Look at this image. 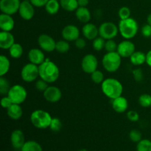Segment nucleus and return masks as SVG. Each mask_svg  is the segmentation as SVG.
Here are the masks:
<instances>
[{"label": "nucleus", "mask_w": 151, "mask_h": 151, "mask_svg": "<svg viewBox=\"0 0 151 151\" xmlns=\"http://www.w3.org/2000/svg\"><path fill=\"white\" fill-rule=\"evenodd\" d=\"M136 51L135 44L131 41L125 39L121 41L117 47V52L122 58H130L133 53Z\"/></svg>", "instance_id": "nucleus-13"}, {"label": "nucleus", "mask_w": 151, "mask_h": 151, "mask_svg": "<svg viewBox=\"0 0 151 151\" xmlns=\"http://www.w3.org/2000/svg\"><path fill=\"white\" fill-rule=\"evenodd\" d=\"M150 38H151V37H150Z\"/></svg>", "instance_id": "nucleus-53"}, {"label": "nucleus", "mask_w": 151, "mask_h": 151, "mask_svg": "<svg viewBox=\"0 0 151 151\" xmlns=\"http://www.w3.org/2000/svg\"><path fill=\"white\" fill-rule=\"evenodd\" d=\"M147 24H149L151 25V13L150 14H149L148 16H147Z\"/></svg>", "instance_id": "nucleus-49"}, {"label": "nucleus", "mask_w": 151, "mask_h": 151, "mask_svg": "<svg viewBox=\"0 0 151 151\" xmlns=\"http://www.w3.org/2000/svg\"><path fill=\"white\" fill-rule=\"evenodd\" d=\"M52 119L51 115L47 111L41 109L35 110L31 114L30 121L32 125L38 129H46L50 128Z\"/></svg>", "instance_id": "nucleus-4"}, {"label": "nucleus", "mask_w": 151, "mask_h": 151, "mask_svg": "<svg viewBox=\"0 0 151 151\" xmlns=\"http://www.w3.org/2000/svg\"><path fill=\"white\" fill-rule=\"evenodd\" d=\"M24 52V49L20 44L15 43L10 49H9V54L10 57L14 59H19L22 56Z\"/></svg>", "instance_id": "nucleus-27"}, {"label": "nucleus", "mask_w": 151, "mask_h": 151, "mask_svg": "<svg viewBox=\"0 0 151 151\" xmlns=\"http://www.w3.org/2000/svg\"><path fill=\"white\" fill-rule=\"evenodd\" d=\"M15 44V38L10 32H0V47L2 50H9Z\"/></svg>", "instance_id": "nucleus-20"}, {"label": "nucleus", "mask_w": 151, "mask_h": 151, "mask_svg": "<svg viewBox=\"0 0 151 151\" xmlns=\"http://www.w3.org/2000/svg\"><path fill=\"white\" fill-rule=\"evenodd\" d=\"M122 63V57L117 52H106L102 60L103 68L109 72H115L119 69Z\"/></svg>", "instance_id": "nucleus-5"}, {"label": "nucleus", "mask_w": 151, "mask_h": 151, "mask_svg": "<svg viewBox=\"0 0 151 151\" xmlns=\"http://www.w3.org/2000/svg\"><path fill=\"white\" fill-rule=\"evenodd\" d=\"M98 28L99 35L106 40L114 39L119 32V27L111 22H103Z\"/></svg>", "instance_id": "nucleus-8"}, {"label": "nucleus", "mask_w": 151, "mask_h": 151, "mask_svg": "<svg viewBox=\"0 0 151 151\" xmlns=\"http://www.w3.org/2000/svg\"><path fill=\"white\" fill-rule=\"evenodd\" d=\"M91 81L96 84H100L104 81V75L103 72L100 70L94 71L93 73L91 74Z\"/></svg>", "instance_id": "nucleus-35"}, {"label": "nucleus", "mask_w": 151, "mask_h": 151, "mask_svg": "<svg viewBox=\"0 0 151 151\" xmlns=\"http://www.w3.org/2000/svg\"><path fill=\"white\" fill-rule=\"evenodd\" d=\"M106 39L102 37H97L94 40H93L92 47L93 49L96 51H101L105 49V44H106Z\"/></svg>", "instance_id": "nucleus-33"}, {"label": "nucleus", "mask_w": 151, "mask_h": 151, "mask_svg": "<svg viewBox=\"0 0 151 151\" xmlns=\"http://www.w3.org/2000/svg\"><path fill=\"white\" fill-rule=\"evenodd\" d=\"M38 44L43 51L51 52L55 50L56 41L54 38L47 34H41L38 38Z\"/></svg>", "instance_id": "nucleus-10"}, {"label": "nucleus", "mask_w": 151, "mask_h": 151, "mask_svg": "<svg viewBox=\"0 0 151 151\" xmlns=\"http://www.w3.org/2000/svg\"><path fill=\"white\" fill-rule=\"evenodd\" d=\"M101 89L103 94L111 100L122 96L123 92L122 84L115 78L105 79L101 83Z\"/></svg>", "instance_id": "nucleus-2"}, {"label": "nucleus", "mask_w": 151, "mask_h": 151, "mask_svg": "<svg viewBox=\"0 0 151 151\" xmlns=\"http://www.w3.org/2000/svg\"><path fill=\"white\" fill-rule=\"evenodd\" d=\"M58 1H60V0H58Z\"/></svg>", "instance_id": "nucleus-52"}, {"label": "nucleus", "mask_w": 151, "mask_h": 151, "mask_svg": "<svg viewBox=\"0 0 151 151\" xmlns=\"http://www.w3.org/2000/svg\"><path fill=\"white\" fill-rule=\"evenodd\" d=\"M35 88L37 90H38L39 91H42L43 93L47 90V88H48V83L46 82L45 81H44L43 79H40L38 81H36L35 83Z\"/></svg>", "instance_id": "nucleus-40"}, {"label": "nucleus", "mask_w": 151, "mask_h": 151, "mask_svg": "<svg viewBox=\"0 0 151 151\" xmlns=\"http://www.w3.org/2000/svg\"><path fill=\"white\" fill-rule=\"evenodd\" d=\"M10 68V60L6 56L0 55V77L5 75Z\"/></svg>", "instance_id": "nucleus-28"}, {"label": "nucleus", "mask_w": 151, "mask_h": 151, "mask_svg": "<svg viewBox=\"0 0 151 151\" xmlns=\"http://www.w3.org/2000/svg\"><path fill=\"white\" fill-rule=\"evenodd\" d=\"M7 96L11 100L12 103L21 105L26 100L27 97V91L22 85L16 84L12 86Z\"/></svg>", "instance_id": "nucleus-6"}, {"label": "nucleus", "mask_w": 151, "mask_h": 151, "mask_svg": "<svg viewBox=\"0 0 151 151\" xmlns=\"http://www.w3.org/2000/svg\"><path fill=\"white\" fill-rule=\"evenodd\" d=\"M82 33L85 38L88 40L95 39L99 35V28L92 23H86L83 25L82 28Z\"/></svg>", "instance_id": "nucleus-18"}, {"label": "nucleus", "mask_w": 151, "mask_h": 151, "mask_svg": "<svg viewBox=\"0 0 151 151\" xmlns=\"http://www.w3.org/2000/svg\"><path fill=\"white\" fill-rule=\"evenodd\" d=\"M137 151H151V140L142 139L137 143Z\"/></svg>", "instance_id": "nucleus-34"}, {"label": "nucleus", "mask_w": 151, "mask_h": 151, "mask_svg": "<svg viewBox=\"0 0 151 151\" xmlns=\"http://www.w3.org/2000/svg\"><path fill=\"white\" fill-rule=\"evenodd\" d=\"M118 44L114 41L113 39L106 40V44H105V50L107 52H116L117 50Z\"/></svg>", "instance_id": "nucleus-38"}, {"label": "nucleus", "mask_w": 151, "mask_h": 151, "mask_svg": "<svg viewBox=\"0 0 151 151\" xmlns=\"http://www.w3.org/2000/svg\"><path fill=\"white\" fill-rule=\"evenodd\" d=\"M146 63L151 67V50L146 54Z\"/></svg>", "instance_id": "nucleus-47"}, {"label": "nucleus", "mask_w": 151, "mask_h": 151, "mask_svg": "<svg viewBox=\"0 0 151 151\" xmlns=\"http://www.w3.org/2000/svg\"><path fill=\"white\" fill-rule=\"evenodd\" d=\"M21 151H43V149L39 143L33 140H29L24 143Z\"/></svg>", "instance_id": "nucleus-29"}, {"label": "nucleus", "mask_w": 151, "mask_h": 151, "mask_svg": "<svg viewBox=\"0 0 151 151\" xmlns=\"http://www.w3.org/2000/svg\"><path fill=\"white\" fill-rule=\"evenodd\" d=\"M19 13L21 18L24 20H31L35 15V7L29 1L24 0V1H21Z\"/></svg>", "instance_id": "nucleus-12"}, {"label": "nucleus", "mask_w": 151, "mask_h": 151, "mask_svg": "<svg viewBox=\"0 0 151 151\" xmlns=\"http://www.w3.org/2000/svg\"><path fill=\"white\" fill-rule=\"evenodd\" d=\"M118 27L120 35L125 39L128 40L134 38L139 30L138 23L135 19L131 17L124 20H120Z\"/></svg>", "instance_id": "nucleus-3"}, {"label": "nucleus", "mask_w": 151, "mask_h": 151, "mask_svg": "<svg viewBox=\"0 0 151 151\" xmlns=\"http://www.w3.org/2000/svg\"><path fill=\"white\" fill-rule=\"evenodd\" d=\"M62 37L67 41H75L80 38V30L75 25L69 24L63 28L61 32Z\"/></svg>", "instance_id": "nucleus-14"}, {"label": "nucleus", "mask_w": 151, "mask_h": 151, "mask_svg": "<svg viewBox=\"0 0 151 151\" xmlns=\"http://www.w3.org/2000/svg\"><path fill=\"white\" fill-rule=\"evenodd\" d=\"M44 7L47 13L50 15H55L58 13L60 10V1L58 0H49Z\"/></svg>", "instance_id": "nucleus-26"}, {"label": "nucleus", "mask_w": 151, "mask_h": 151, "mask_svg": "<svg viewBox=\"0 0 151 151\" xmlns=\"http://www.w3.org/2000/svg\"><path fill=\"white\" fill-rule=\"evenodd\" d=\"M79 7H86L88 4V0H78Z\"/></svg>", "instance_id": "nucleus-48"}, {"label": "nucleus", "mask_w": 151, "mask_h": 151, "mask_svg": "<svg viewBox=\"0 0 151 151\" xmlns=\"http://www.w3.org/2000/svg\"><path fill=\"white\" fill-rule=\"evenodd\" d=\"M28 59L29 62L35 65H41L46 60L45 55L41 49H31L28 52Z\"/></svg>", "instance_id": "nucleus-17"}, {"label": "nucleus", "mask_w": 151, "mask_h": 151, "mask_svg": "<svg viewBox=\"0 0 151 151\" xmlns=\"http://www.w3.org/2000/svg\"><path fill=\"white\" fill-rule=\"evenodd\" d=\"M15 26V22L11 15L1 13L0 15V29L1 31L10 32Z\"/></svg>", "instance_id": "nucleus-19"}, {"label": "nucleus", "mask_w": 151, "mask_h": 151, "mask_svg": "<svg viewBox=\"0 0 151 151\" xmlns=\"http://www.w3.org/2000/svg\"><path fill=\"white\" fill-rule=\"evenodd\" d=\"M142 34L144 37L150 38L151 37V25L146 24L142 27Z\"/></svg>", "instance_id": "nucleus-44"}, {"label": "nucleus", "mask_w": 151, "mask_h": 151, "mask_svg": "<svg viewBox=\"0 0 151 151\" xmlns=\"http://www.w3.org/2000/svg\"><path fill=\"white\" fill-rule=\"evenodd\" d=\"M79 151H88V150H86V149H81V150H80Z\"/></svg>", "instance_id": "nucleus-50"}, {"label": "nucleus", "mask_w": 151, "mask_h": 151, "mask_svg": "<svg viewBox=\"0 0 151 151\" xmlns=\"http://www.w3.org/2000/svg\"><path fill=\"white\" fill-rule=\"evenodd\" d=\"M19 1H24V0H19Z\"/></svg>", "instance_id": "nucleus-51"}, {"label": "nucleus", "mask_w": 151, "mask_h": 151, "mask_svg": "<svg viewBox=\"0 0 151 151\" xmlns=\"http://www.w3.org/2000/svg\"><path fill=\"white\" fill-rule=\"evenodd\" d=\"M38 68L39 77L48 83L55 82L59 78L60 69L54 62L46 59L44 63L38 66Z\"/></svg>", "instance_id": "nucleus-1"}, {"label": "nucleus", "mask_w": 151, "mask_h": 151, "mask_svg": "<svg viewBox=\"0 0 151 151\" xmlns=\"http://www.w3.org/2000/svg\"><path fill=\"white\" fill-rule=\"evenodd\" d=\"M130 60L134 66H141L146 63V54L141 51H135L130 57Z\"/></svg>", "instance_id": "nucleus-24"}, {"label": "nucleus", "mask_w": 151, "mask_h": 151, "mask_svg": "<svg viewBox=\"0 0 151 151\" xmlns=\"http://www.w3.org/2000/svg\"><path fill=\"white\" fill-rule=\"evenodd\" d=\"M150 108H151V107H150Z\"/></svg>", "instance_id": "nucleus-54"}, {"label": "nucleus", "mask_w": 151, "mask_h": 151, "mask_svg": "<svg viewBox=\"0 0 151 151\" xmlns=\"http://www.w3.org/2000/svg\"><path fill=\"white\" fill-rule=\"evenodd\" d=\"M142 133L139 130L134 129L130 131L129 138L133 142L138 143L139 142H140L142 140Z\"/></svg>", "instance_id": "nucleus-37"}, {"label": "nucleus", "mask_w": 151, "mask_h": 151, "mask_svg": "<svg viewBox=\"0 0 151 151\" xmlns=\"http://www.w3.org/2000/svg\"><path fill=\"white\" fill-rule=\"evenodd\" d=\"M12 104H13V103H12L11 100L9 98V97L7 95L4 96V97L1 98V106H2L3 109H7L8 108L10 107V106H11Z\"/></svg>", "instance_id": "nucleus-43"}, {"label": "nucleus", "mask_w": 151, "mask_h": 151, "mask_svg": "<svg viewBox=\"0 0 151 151\" xmlns=\"http://www.w3.org/2000/svg\"><path fill=\"white\" fill-rule=\"evenodd\" d=\"M21 1L19 0H1L0 10L1 13L8 15H13L19 12Z\"/></svg>", "instance_id": "nucleus-11"}, {"label": "nucleus", "mask_w": 151, "mask_h": 151, "mask_svg": "<svg viewBox=\"0 0 151 151\" xmlns=\"http://www.w3.org/2000/svg\"><path fill=\"white\" fill-rule=\"evenodd\" d=\"M127 118L131 122H137L139 119V115L135 111H128L127 112Z\"/></svg>", "instance_id": "nucleus-42"}, {"label": "nucleus", "mask_w": 151, "mask_h": 151, "mask_svg": "<svg viewBox=\"0 0 151 151\" xmlns=\"http://www.w3.org/2000/svg\"><path fill=\"white\" fill-rule=\"evenodd\" d=\"M44 97L47 101L50 103H57L61 99L62 92L59 88L52 86H49L44 91Z\"/></svg>", "instance_id": "nucleus-15"}, {"label": "nucleus", "mask_w": 151, "mask_h": 151, "mask_svg": "<svg viewBox=\"0 0 151 151\" xmlns=\"http://www.w3.org/2000/svg\"><path fill=\"white\" fill-rule=\"evenodd\" d=\"M10 88L11 86L8 80L4 76H1L0 78V94L1 96L7 95Z\"/></svg>", "instance_id": "nucleus-30"}, {"label": "nucleus", "mask_w": 151, "mask_h": 151, "mask_svg": "<svg viewBox=\"0 0 151 151\" xmlns=\"http://www.w3.org/2000/svg\"><path fill=\"white\" fill-rule=\"evenodd\" d=\"M38 77H39V68L34 63H27L21 71V78L26 83L33 82Z\"/></svg>", "instance_id": "nucleus-7"}, {"label": "nucleus", "mask_w": 151, "mask_h": 151, "mask_svg": "<svg viewBox=\"0 0 151 151\" xmlns=\"http://www.w3.org/2000/svg\"><path fill=\"white\" fill-rule=\"evenodd\" d=\"M49 0H29L32 5L35 7H45Z\"/></svg>", "instance_id": "nucleus-45"}, {"label": "nucleus", "mask_w": 151, "mask_h": 151, "mask_svg": "<svg viewBox=\"0 0 151 151\" xmlns=\"http://www.w3.org/2000/svg\"><path fill=\"white\" fill-rule=\"evenodd\" d=\"M75 16L78 20L82 23H88L91 20V15L86 7H79L75 11Z\"/></svg>", "instance_id": "nucleus-22"}, {"label": "nucleus", "mask_w": 151, "mask_h": 151, "mask_svg": "<svg viewBox=\"0 0 151 151\" xmlns=\"http://www.w3.org/2000/svg\"><path fill=\"white\" fill-rule=\"evenodd\" d=\"M98 67V60L94 55L87 54L83 58L81 68L85 73L90 74L96 71Z\"/></svg>", "instance_id": "nucleus-9"}, {"label": "nucleus", "mask_w": 151, "mask_h": 151, "mask_svg": "<svg viewBox=\"0 0 151 151\" xmlns=\"http://www.w3.org/2000/svg\"><path fill=\"white\" fill-rule=\"evenodd\" d=\"M10 142H11L12 146L16 150H21L24 143L26 142L23 131L19 129L14 130L10 135Z\"/></svg>", "instance_id": "nucleus-16"}, {"label": "nucleus", "mask_w": 151, "mask_h": 151, "mask_svg": "<svg viewBox=\"0 0 151 151\" xmlns=\"http://www.w3.org/2000/svg\"><path fill=\"white\" fill-rule=\"evenodd\" d=\"M7 114L10 119L13 120H18L22 118L23 115V110H22V106L19 104L13 103L10 107L7 109Z\"/></svg>", "instance_id": "nucleus-23"}, {"label": "nucleus", "mask_w": 151, "mask_h": 151, "mask_svg": "<svg viewBox=\"0 0 151 151\" xmlns=\"http://www.w3.org/2000/svg\"><path fill=\"white\" fill-rule=\"evenodd\" d=\"M131 10L128 7H122L118 11V15L120 20H124L131 17Z\"/></svg>", "instance_id": "nucleus-39"}, {"label": "nucleus", "mask_w": 151, "mask_h": 151, "mask_svg": "<svg viewBox=\"0 0 151 151\" xmlns=\"http://www.w3.org/2000/svg\"><path fill=\"white\" fill-rule=\"evenodd\" d=\"M139 104L143 108L151 107V95L148 94H143L139 97Z\"/></svg>", "instance_id": "nucleus-32"}, {"label": "nucleus", "mask_w": 151, "mask_h": 151, "mask_svg": "<svg viewBox=\"0 0 151 151\" xmlns=\"http://www.w3.org/2000/svg\"><path fill=\"white\" fill-rule=\"evenodd\" d=\"M60 7L68 12L76 11L79 7L78 0H60Z\"/></svg>", "instance_id": "nucleus-25"}, {"label": "nucleus", "mask_w": 151, "mask_h": 151, "mask_svg": "<svg viewBox=\"0 0 151 151\" xmlns=\"http://www.w3.org/2000/svg\"><path fill=\"white\" fill-rule=\"evenodd\" d=\"M75 46H76L77 48L80 49V50H83L86 47V41L84 38H78L76 41H75Z\"/></svg>", "instance_id": "nucleus-46"}, {"label": "nucleus", "mask_w": 151, "mask_h": 151, "mask_svg": "<svg viewBox=\"0 0 151 151\" xmlns=\"http://www.w3.org/2000/svg\"><path fill=\"white\" fill-rule=\"evenodd\" d=\"M112 109L116 113L122 114L126 111L128 109V101L125 97H120L112 100Z\"/></svg>", "instance_id": "nucleus-21"}, {"label": "nucleus", "mask_w": 151, "mask_h": 151, "mask_svg": "<svg viewBox=\"0 0 151 151\" xmlns=\"http://www.w3.org/2000/svg\"><path fill=\"white\" fill-rule=\"evenodd\" d=\"M50 128L53 132H58V131H60L62 128V122L60 119L57 117L52 118L51 123H50Z\"/></svg>", "instance_id": "nucleus-36"}, {"label": "nucleus", "mask_w": 151, "mask_h": 151, "mask_svg": "<svg viewBox=\"0 0 151 151\" xmlns=\"http://www.w3.org/2000/svg\"><path fill=\"white\" fill-rule=\"evenodd\" d=\"M132 73H133V77H134V79L137 82H141V81L143 80V78H144V74H143L142 70L140 68L134 69Z\"/></svg>", "instance_id": "nucleus-41"}, {"label": "nucleus", "mask_w": 151, "mask_h": 151, "mask_svg": "<svg viewBox=\"0 0 151 151\" xmlns=\"http://www.w3.org/2000/svg\"><path fill=\"white\" fill-rule=\"evenodd\" d=\"M70 49V45L69 44V41L66 40H60L58 41H56L55 50L59 53H66L69 52Z\"/></svg>", "instance_id": "nucleus-31"}]
</instances>
